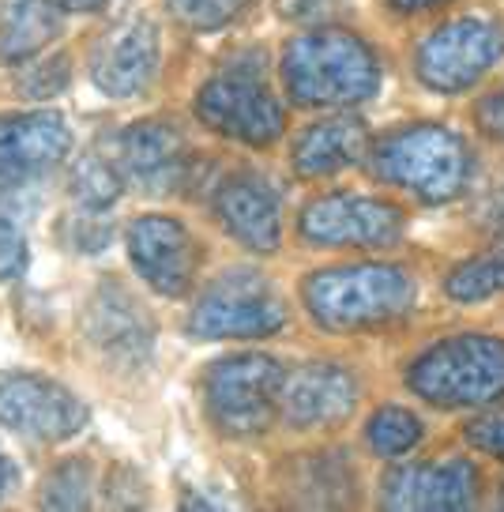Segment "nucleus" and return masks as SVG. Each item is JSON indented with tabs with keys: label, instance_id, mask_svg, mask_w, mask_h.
Wrapping results in <instances>:
<instances>
[{
	"label": "nucleus",
	"instance_id": "f257e3e1",
	"mask_svg": "<svg viewBox=\"0 0 504 512\" xmlns=\"http://www.w3.org/2000/svg\"><path fill=\"white\" fill-rule=\"evenodd\" d=\"M279 87L298 110H362L384 87V57L350 23H309L279 49Z\"/></svg>",
	"mask_w": 504,
	"mask_h": 512
},
{
	"label": "nucleus",
	"instance_id": "f03ea898",
	"mask_svg": "<svg viewBox=\"0 0 504 512\" xmlns=\"http://www.w3.org/2000/svg\"><path fill=\"white\" fill-rule=\"evenodd\" d=\"M301 305L328 336H369L388 332L414 313L418 279L395 260H354L328 264L301 275Z\"/></svg>",
	"mask_w": 504,
	"mask_h": 512
},
{
	"label": "nucleus",
	"instance_id": "7ed1b4c3",
	"mask_svg": "<svg viewBox=\"0 0 504 512\" xmlns=\"http://www.w3.org/2000/svg\"><path fill=\"white\" fill-rule=\"evenodd\" d=\"M362 166L384 189L426 208H444L471 189L478 155L459 128L444 121H407L380 136L373 132Z\"/></svg>",
	"mask_w": 504,
	"mask_h": 512
},
{
	"label": "nucleus",
	"instance_id": "20e7f679",
	"mask_svg": "<svg viewBox=\"0 0 504 512\" xmlns=\"http://www.w3.org/2000/svg\"><path fill=\"white\" fill-rule=\"evenodd\" d=\"M403 381L437 411H474L504 400V336L456 332L433 339L407 362Z\"/></svg>",
	"mask_w": 504,
	"mask_h": 512
},
{
	"label": "nucleus",
	"instance_id": "39448f33",
	"mask_svg": "<svg viewBox=\"0 0 504 512\" xmlns=\"http://www.w3.org/2000/svg\"><path fill=\"white\" fill-rule=\"evenodd\" d=\"M196 121L222 140L268 151L286 136V98L271 87L264 61L237 57L196 91Z\"/></svg>",
	"mask_w": 504,
	"mask_h": 512
},
{
	"label": "nucleus",
	"instance_id": "423d86ee",
	"mask_svg": "<svg viewBox=\"0 0 504 512\" xmlns=\"http://www.w3.org/2000/svg\"><path fill=\"white\" fill-rule=\"evenodd\" d=\"M504 64V23L463 12L433 23L410 53V72L422 91L459 98L478 91Z\"/></svg>",
	"mask_w": 504,
	"mask_h": 512
},
{
	"label": "nucleus",
	"instance_id": "0eeeda50",
	"mask_svg": "<svg viewBox=\"0 0 504 512\" xmlns=\"http://www.w3.org/2000/svg\"><path fill=\"white\" fill-rule=\"evenodd\" d=\"M298 238L331 253H388L407 238V211L388 196L331 189L301 204Z\"/></svg>",
	"mask_w": 504,
	"mask_h": 512
},
{
	"label": "nucleus",
	"instance_id": "6e6552de",
	"mask_svg": "<svg viewBox=\"0 0 504 512\" xmlns=\"http://www.w3.org/2000/svg\"><path fill=\"white\" fill-rule=\"evenodd\" d=\"M286 366L260 351L226 354L204 373V411L230 441H252L279 418V388Z\"/></svg>",
	"mask_w": 504,
	"mask_h": 512
},
{
	"label": "nucleus",
	"instance_id": "1a4fd4ad",
	"mask_svg": "<svg viewBox=\"0 0 504 512\" xmlns=\"http://www.w3.org/2000/svg\"><path fill=\"white\" fill-rule=\"evenodd\" d=\"M290 324V305L264 272L230 268L211 279L189 313L196 339H271Z\"/></svg>",
	"mask_w": 504,
	"mask_h": 512
},
{
	"label": "nucleus",
	"instance_id": "9d476101",
	"mask_svg": "<svg viewBox=\"0 0 504 512\" xmlns=\"http://www.w3.org/2000/svg\"><path fill=\"white\" fill-rule=\"evenodd\" d=\"M87 403L42 373L0 377V426L38 445H57L87 426Z\"/></svg>",
	"mask_w": 504,
	"mask_h": 512
},
{
	"label": "nucleus",
	"instance_id": "9b49d317",
	"mask_svg": "<svg viewBox=\"0 0 504 512\" xmlns=\"http://www.w3.org/2000/svg\"><path fill=\"white\" fill-rule=\"evenodd\" d=\"M358 403H362L358 373L328 358H313V362H301L298 369H286L283 388H279V418L301 433L343 426L354 418Z\"/></svg>",
	"mask_w": 504,
	"mask_h": 512
},
{
	"label": "nucleus",
	"instance_id": "f8f14e48",
	"mask_svg": "<svg viewBox=\"0 0 504 512\" xmlns=\"http://www.w3.org/2000/svg\"><path fill=\"white\" fill-rule=\"evenodd\" d=\"M482 479L463 456L395 464L380 482V512H478Z\"/></svg>",
	"mask_w": 504,
	"mask_h": 512
},
{
	"label": "nucleus",
	"instance_id": "ddd939ff",
	"mask_svg": "<svg viewBox=\"0 0 504 512\" xmlns=\"http://www.w3.org/2000/svg\"><path fill=\"white\" fill-rule=\"evenodd\" d=\"M128 260L147 287L162 298H185L200 272V245L174 215H140L125 234Z\"/></svg>",
	"mask_w": 504,
	"mask_h": 512
},
{
	"label": "nucleus",
	"instance_id": "4468645a",
	"mask_svg": "<svg viewBox=\"0 0 504 512\" xmlns=\"http://www.w3.org/2000/svg\"><path fill=\"white\" fill-rule=\"evenodd\" d=\"M211 208L222 230L256 256L279 253L283 245V192L256 170H234L211 192Z\"/></svg>",
	"mask_w": 504,
	"mask_h": 512
},
{
	"label": "nucleus",
	"instance_id": "2eb2a0df",
	"mask_svg": "<svg viewBox=\"0 0 504 512\" xmlns=\"http://www.w3.org/2000/svg\"><path fill=\"white\" fill-rule=\"evenodd\" d=\"M117 170L151 196L181 192L192 181V151L185 132L166 117H147L121 132Z\"/></svg>",
	"mask_w": 504,
	"mask_h": 512
},
{
	"label": "nucleus",
	"instance_id": "dca6fc26",
	"mask_svg": "<svg viewBox=\"0 0 504 512\" xmlns=\"http://www.w3.org/2000/svg\"><path fill=\"white\" fill-rule=\"evenodd\" d=\"M373 144V128L358 110H331L294 132L290 140V170L301 181H331L362 166Z\"/></svg>",
	"mask_w": 504,
	"mask_h": 512
},
{
	"label": "nucleus",
	"instance_id": "f3484780",
	"mask_svg": "<svg viewBox=\"0 0 504 512\" xmlns=\"http://www.w3.org/2000/svg\"><path fill=\"white\" fill-rule=\"evenodd\" d=\"M162 64V38L147 16H132L98 38L91 49V80L102 95L136 98L158 76Z\"/></svg>",
	"mask_w": 504,
	"mask_h": 512
},
{
	"label": "nucleus",
	"instance_id": "a211bd4d",
	"mask_svg": "<svg viewBox=\"0 0 504 512\" xmlns=\"http://www.w3.org/2000/svg\"><path fill=\"white\" fill-rule=\"evenodd\" d=\"M72 147V132L57 113H4L0 117V192L31 185L57 170Z\"/></svg>",
	"mask_w": 504,
	"mask_h": 512
},
{
	"label": "nucleus",
	"instance_id": "6ab92c4d",
	"mask_svg": "<svg viewBox=\"0 0 504 512\" xmlns=\"http://www.w3.org/2000/svg\"><path fill=\"white\" fill-rule=\"evenodd\" d=\"M87 336L113 362L143 366L155 351V320L147 317V309L125 287L106 283L87 309Z\"/></svg>",
	"mask_w": 504,
	"mask_h": 512
},
{
	"label": "nucleus",
	"instance_id": "aec40b11",
	"mask_svg": "<svg viewBox=\"0 0 504 512\" xmlns=\"http://www.w3.org/2000/svg\"><path fill=\"white\" fill-rule=\"evenodd\" d=\"M283 497L294 512H358V475L347 452H309L283 471Z\"/></svg>",
	"mask_w": 504,
	"mask_h": 512
},
{
	"label": "nucleus",
	"instance_id": "412c9836",
	"mask_svg": "<svg viewBox=\"0 0 504 512\" xmlns=\"http://www.w3.org/2000/svg\"><path fill=\"white\" fill-rule=\"evenodd\" d=\"M61 34L53 0H0V64H27Z\"/></svg>",
	"mask_w": 504,
	"mask_h": 512
},
{
	"label": "nucleus",
	"instance_id": "4be33fe9",
	"mask_svg": "<svg viewBox=\"0 0 504 512\" xmlns=\"http://www.w3.org/2000/svg\"><path fill=\"white\" fill-rule=\"evenodd\" d=\"M441 290L444 298L456 305H482L489 298L504 294V241L452 264L448 275H444Z\"/></svg>",
	"mask_w": 504,
	"mask_h": 512
},
{
	"label": "nucleus",
	"instance_id": "5701e85b",
	"mask_svg": "<svg viewBox=\"0 0 504 512\" xmlns=\"http://www.w3.org/2000/svg\"><path fill=\"white\" fill-rule=\"evenodd\" d=\"M365 448L380 460H407L426 441V422L403 403H384L365 422Z\"/></svg>",
	"mask_w": 504,
	"mask_h": 512
},
{
	"label": "nucleus",
	"instance_id": "b1692460",
	"mask_svg": "<svg viewBox=\"0 0 504 512\" xmlns=\"http://www.w3.org/2000/svg\"><path fill=\"white\" fill-rule=\"evenodd\" d=\"M38 512H98L91 464L68 456L49 467V475L38 486Z\"/></svg>",
	"mask_w": 504,
	"mask_h": 512
},
{
	"label": "nucleus",
	"instance_id": "393cba45",
	"mask_svg": "<svg viewBox=\"0 0 504 512\" xmlns=\"http://www.w3.org/2000/svg\"><path fill=\"white\" fill-rule=\"evenodd\" d=\"M125 189V177L102 155H83L72 170V196L83 211H106Z\"/></svg>",
	"mask_w": 504,
	"mask_h": 512
},
{
	"label": "nucleus",
	"instance_id": "a878e982",
	"mask_svg": "<svg viewBox=\"0 0 504 512\" xmlns=\"http://www.w3.org/2000/svg\"><path fill=\"white\" fill-rule=\"evenodd\" d=\"M252 0H166V12L196 34H215L230 27Z\"/></svg>",
	"mask_w": 504,
	"mask_h": 512
},
{
	"label": "nucleus",
	"instance_id": "bb28decb",
	"mask_svg": "<svg viewBox=\"0 0 504 512\" xmlns=\"http://www.w3.org/2000/svg\"><path fill=\"white\" fill-rule=\"evenodd\" d=\"M463 441L493 460H504V400L486 403L474 418L463 422Z\"/></svg>",
	"mask_w": 504,
	"mask_h": 512
},
{
	"label": "nucleus",
	"instance_id": "cd10ccee",
	"mask_svg": "<svg viewBox=\"0 0 504 512\" xmlns=\"http://www.w3.org/2000/svg\"><path fill=\"white\" fill-rule=\"evenodd\" d=\"M106 501H110V512H147L151 494L136 467H113L106 479Z\"/></svg>",
	"mask_w": 504,
	"mask_h": 512
},
{
	"label": "nucleus",
	"instance_id": "c85d7f7f",
	"mask_svg": "<svg viewBox=\"0 0 504 512\" xmlns=\"http://www.w3.org/2000/svg\"><path fill=\"white\" fill-rule=\"evenodd\" d=\"M27 260H31V249L23 238V226L8 211H0V283L19 279L27 272Z\"/></svg>",
	"mask_w": 504,
	"mask_h": 512
},
{
	"label": "nucleus",
	"instance_id": "c756f323",
	"mask_svg": "<svg viewBox=\"0 0 504 512\" xmlns=\"http://www.w3.org/2000/svg\"><path fill=\"white\" fill-rule=\"evenodd\" d=\"M471 117L474 128L486 136L489 144H504V83H497V87H489V91L474 98Z\"/></svg>",
	"mask_w": 504,
	"mask_h": 512
},
{
	"label": "nucleus",
	"instance_id": "7c9ffc66",
	"mask_svg": "<svg viewBox=\"0 0 504 512\" xmlns=\"http://www.w3.org/2000/svg\"><path fill=\"white\" fill-rule=\"evenodd\" d=\"M377 4L395 23H418V19H437L452 12L459 0H377Z\"/></svg>",
	"mask_w": 504,
	"mask_h": 512
},
{
	"label": "nucleus",
	"instance_id": "2f4dec72",
	"mask_svg": "<svg viewBox=\"0 0 504 512\" xmlns=\"http://www.w3.org/2000/svg\"><path fill=\"white\" fill-rule=\"evenodd\" d=\"M275 12L294 27H309V23H324L335 12V0H275Z\"/></svg>",
	"mask_w": 504,
	"mask_h": 512
},
{
	"label": "nucleus",
	"instance_id": "473e14b6",
	"mask_svg": "<svg viewBox=\"0 0 504 512\" xmlns=\"http://www.w3.org/2000/svg\"><path fill=\"white\" fill-rule=\"evenodd\" d=\"M177 512H230L226 505H219L215 497L200 494V490H185L181 494V505H177Z\"/></svg>",
	"mask_w": 504,
	"mask_h": 512
},
{
	"label": "nucleus",
	"instance_id": "72a5a7b5",
	"mask_svg": "<svg viewBox=\"0 0 504 512\" xmlns=\"http://www.w3.org/2000/svg\"><path fill=\"white\" fill-rule=\"evenodd\" d=\"M53 4H57L61 12H79V16H83V12H102L110 0H53Z\"/></svg>",
	"mask_w": 504,
	"mask_h": 512
},
{
	"label": "nucleus",
	"instance_id": "f704fd0d",
	"mask_svg": "<svg viewBox=\"0 0 504 512\" xmlns=\"http://www.w3.org/2000/svg\"><path fill=\"white\" fill-rule=\"evenodd\" d=\"M8 486H12V464H8V456L0 452V497L8 494Z\"/></svg>",
	"mask_w": 504,
	"mask_h": 512
}]
</instances>
